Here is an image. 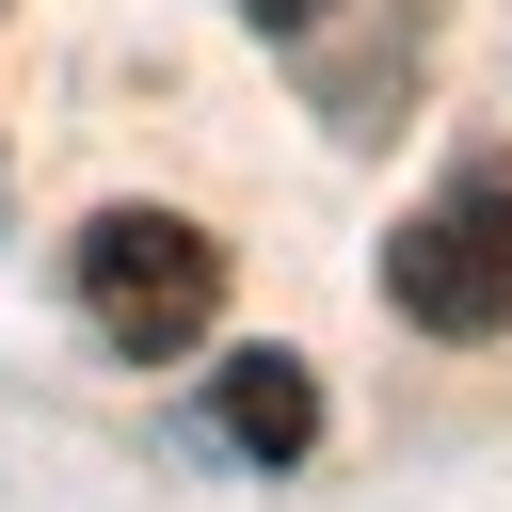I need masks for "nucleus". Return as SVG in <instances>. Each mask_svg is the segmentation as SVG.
<instances>
[{
	"label": "nucleus",
	"instance_id": "f257e3e1",
	"mask_svg": "<svg viewBox=\"0 0 512 512\" xmlns=\"http://www.w3.org/2000/svg\"><path fill=\"white\" fill-rule=\"evenodd\" d=\"M64 272H80V320H96L128 368H176V352L224 320V240L176 224V208H96V224L64 240Z\"/></svg>",
	"mask_w": 512,
	"mask_h": 512
},
{
	"label": "nucleus",
	"instance_id": "7ed1b4c3",
	"mask_svg": "<svg viewBox=\"0 0 512 512\" xmlns=\"http://www.w3.org/2000/svg\"><path fill=\"white\" fill-rule=\"evenodd\" d=\"M208 416H224L240 464H304V448H320V384H304V352H224Z\"/></svg>",
	"mask_w": 512,
	"mask_h": 512
},
{
	"label": "nucleus",
	"instance_id": "f03ea898",
	"mask_svg": "<svg viewBox=\"0 0 512 512\" xmlns=\"http://www.w3.org/2000/svg\"><path fill=\"white\" fill-rule=\"evenodd\" d=\"M384 304L416 336H512V160L448 176L400 240H384Z\"/></svg>",
	"mask_w": 512,
	"mask_h": 512
},
{
	"label": "nucleus",
	"instance_id": "20e7f679",
	"mask_svg": "<svg viewBox=\"0 0 512 512\" xmlns=\"http://www.w3.org/2000/svg\"><path fill=\"white\" fill-rule=\"evenodd\" d=\"M240 16H272V32H304V16H336V0H240Z\"/></svg>",
	"mask_w": 512,
	"mask_h": 512
}]
</instances>
